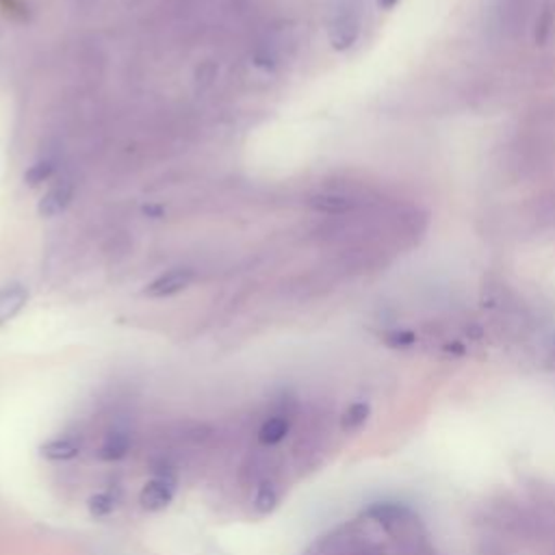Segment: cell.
<instances>
[{
    "label": "cell",
    "instance_id": "obj_15",
    "mask_svg": "<svg viewBox=\"0 0 555 555\" xmlns=\"http://www.w3.org/2000/svg\"><path fill=\"white\" fill-rule=\"evenodd\" d=\"M52 171H54L52 160H39V163L30 165V167L26 169L24 180H26L30 186H39V184H43V182L52 176Z\"/></svg>",
    "mask_w": 555,
    "mask_h": 555
},
{
    "label": "cell",
    "instance_id": "obj_14",
    "mask_svg": "<svg viewBox=\"0 0 555 555\" xmlns=\"http://www.w3.org/2000/svg\"><path fill=\"white\" fill-rule=\"evenodd\" d=\"M278 505V490L269 483V481H262L256 490V496H254V507L258 514H269L273 512Z\"/></svg>",
    "mask_w": 555,
    "mask_h": 555
},
{
    "label": "cell",
    "instance_id": "obj_10",
    "mask_svg": "<svg viewBox=\"0 0 555 555\" xmlns=\"http://www.w3.org/2000/svg\"><path fill=\"white\" fill-rule=\"evenodd\" d=\"M555 30V2L546 0L533 20V41L538 46H544Z\"/></svg>",
    "mask_w": 555,
    "mask_h": 555
},
{
    "label": "cell",
    "instance_id": "obj_4",
    "mask_svg": "<svg viewBox=\"0 0 555 555\" xmlns=\"http://www.w3.org/2000/svg\"><path fill=\"white\" fill-rule=\"evenodd\" d=\"M193 280V273L189 269H173L163 275H158L154 282L145 286L147 297H169L180 291H184Z\"/></svg>",
    "mask_w": 555,
    "mask_h": 555
},
{
    "label": "cell",
    "instance_id": "obj_5",
    "mask_svg": "<svg viewBox=\"0 0 555 555\" xmlns=\"http://www.w3.org/2000/svg\"><path fill=\"white\" fill-rule=\"evenodd\" d=\"M72 197H74V184H72L69 180L56 182L54 186H50V189L43 193V197H41V202H39V215H43V217H54V215L63 212V210L69 206Z\"/></svg>",
    "mask_w": 555,
    "mask_h": 555
},
{
    "label": "cell",
    "instance_id": "obj_11",
    "mask_svg": "<svg viewBox=\"0 0 555 555\" xmlns=\"http://www.w3.org/2000/svg\"><path fill=\"white\" fill-rule=\"evenodd\" d=\"M288 429H291V421H288V418H284V416H271V418H267V421L260 425V429H258V440H260L262 444H278V442H282V440L286 438Z\"/></svg>",
    "mask_w": 555,
    "mask_h": 555
},
{
    "label": "cell",
    "instance_id": "obj_9",
    "mask_svg": "<svg viewBox=\"0 0 555 555\" xmlns=\"http://www.w3.org/2000/svg\"><path fill=\"white\" fill-rule=\"evenodd\" d=\"M39 455L46 460H72L80 455V442L74 438H50L43 444H39Z\"/></svg>",
    "mask_w": 555,
    "mask_h": 555
},
{
    "label": "cell",
    "instance_id": "obj_6",
    "mask_svg": "<svg viewBox=\"0 0 555 555\" xmlns=\"http://www.w3.org/2000/svg\"><path fill=\"white\" fill-rule=\"evenodd\" d=\"M310 206L330 215H347L360 206V199L345 193H321L310 199Z\"/></svg>",
    "mask_w": 555,
    "mask_h": 555
},
{
    "label": "cell",
    "instance_id": "obj_12",
    "mask_svg": "<svg viewBox=\"0 0 555 555\" xmlns=\"http://www.w3.org/2000/svg\"><path fill=\"white\" fill-rule=\"evenodd\" d=\"M87 507H89V514L93 518H104V516L113 514V509L117 507V496L113 492H108V490L95 492V494L89 496Z\"/></svg>",
    "mask_w": 555,
    "mask_h": 555
},
{
    "label": "cell",
    "instance_id": "obj_16",
    "mask_svg": "<svg viewBox=\"0 0 555 555\" xmlns=\"http://www.w3.org/2000/svg\"><path fill=\"white\" fill-rule=\"evenodd\" d=\"M416 340V334L414 332H408V330H395L390 334H386V343L390 347H408Z\"/></svg>",
    "mask_w": 555,
    "mask_h": 555
},
{
    "label": "cell",
    "instance_id": "obj_2",
    "mask_svg": "<svg viewBox=\"0 0 555 555\" xmlns=\"http://www.w3.org/2000/svg\"><path fill=\"white\" fill-rule=\"evenodd\" d=\"M173 494H176V481L167 475H156L143 483L139 503L147 512H160L169 507V503L173 501Z\"/></svg>",
    "mask_w": 555,
    "mask_h": 555
},
{
    "label": "cell",
    "instance_id": "obj_1",
    "mask_svg": "<svg viewBox=\"0 0 555 555\" xmlns=\"http://www.w3.org/2000/svg\"><path fill=\"white\" fill-rule=\"evenodd\" d=\"M360 35V15L353 7H343L330 26V43L334 50H347Z\"/></svg>",
    "mask_w": 555,
    "mask_h": 555
},
{
    "label": "cell",
    "instance_id": "obj_7",
    "mask_svg": "<svg viewBox=\"0 0 555 555\" xmlns=\"http://www.w3.org/2000/svg\"><path fill=\"white\" fill-rule=\"evenodd\" d=\"M28 291L22 284H9L0 288V325L9 323L26 306Z\"/></svg>",
    "mask_w": 555,
    "mask_h": 555
},
{
    "label": "cell",
    "instance_id": "obj_3",
    "mask_svg": "<svg viewBox=\"0 0 555 555\" xmlns=\"http://www.w3.org/2000/svg\"><path fill=\"white\" fill-rule=\"evenodd\" d=\"M529 7H531V0H499L496 4L499 28L512 35L522 30L529 15Z\"/></svg>",
    "mask_w": 555,
    "mask_h": 555
},
{
    "label": "cell",
    "instance_id": "obj_8",
    "mask_svg": "<svg viewBox=\"0 0 555 555\" xmlns=\"http://www.w3.org/2000/svg\"><path fill=\"white\" fill-rule=\"evenodd\" d=\"M130 444H132V438L128 431H121V429H115V431H108L100 444V451H98V457L100 460H106V462H113V460H121L128 451H130Z\"/></svg>",
    "mask_w": 555,
    "mask_h": 555
},
{
    "label": "cell",
    "instance_id": "obj_17",
    "mask_svg": "<svg viewBox=\"0 0 555 555\" xmlns=\"http://www.w3.org/2000/svg\"><path fill=\"white\" fill-rule=\"evenodd\" d=\"M397 4H399V0H377V7L384 9V11H390V9H395Z\"/></svg>",
    "mask_w": 555,
    "mask_h": 555
},
{
    "label": "cell",
    "instance_id": "obj_13",
    "mask_svg": "<svg viewBox=\"0 0 555 555\" xmlns=\"http://www.w3.org/2000/svg\"><path fill=\"white\" fill-rule=\"evenodd\" d=\"M366 418H369V405H366L364 401H358V403H351V405L343 412L340 427H343L345 431H353V429L362 427Z\"/></svg>",
    "mask_w": 555,
    "mask_h": 555
}]
</instances>
